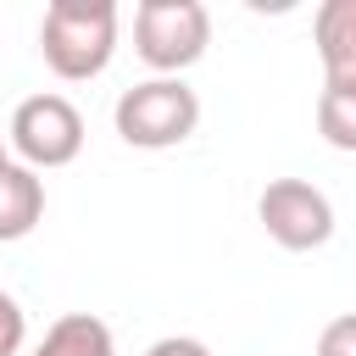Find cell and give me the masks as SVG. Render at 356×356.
<instances>
[{
    "instance_id": "6da1fadb",
    "label": "cell",
    "mask_w": 356,
    "mask_h": 356,
    "mask_svg": "<svg viewBox=\"0 0 356 356\" xmlns=\"http://www.w3.org/2000/svg\"><path fill=\"white\" fill-rule=\"evenodd\" d=\"M39 56L61 83L100 78L117 56V6L111 0H50L39 22Z\"/></svg>"
},
{
    "instance_id": "7a4b0ae2",
    "label": "cell",
    "mask_w": 356,
    "mask_h": 356,
    "mask_svg": "<svg viewBox=\"0 0 356 356\" xmlns=\"http://www.w3.org/2000/svg\"><path fill=\"white\" fill-rule=\"evenodd\" d=\"M111 122H117V139L134 150H172L200 128V95L184 78H145L117 95Z\"/></svg>"
},
{
    "instance_id": "3957f363",
    "label": "cell",
    "mask_w": 356,
    "mask_h": 356,
    "mask_svg": "<svg viewBox=\"0 0 356 356\" xmlns=\"http://www.w3.org/2000/svg\"><path fill=\"white\" fill-rule=\"evenodd\" d=\"M211 44V11L200 0H139L134 6V50L156 78L189 72Z\"/></svg>"
},
{
    "instance_id": "277c9868",
    "label": "cell",
    "mask_w": 356,
    "mask_h": 356,
    "mask_svg": "<svg viewBox=\"0 0 356 356\" xmlns=\"http://www.w3.org/2000/svg\"><path fill=\"white\" fill-rule=\"evenodd\" d=\"M6 145H11V150L22 156V167H33V172L67 167V161H78V150H83V111H78L67 95H28V100L11 111Z\"/></svg>"
},
{
    "instance_id": "5b68a950",
    "label": "cell",
    "mask_w": 356,
    "mask_h": 356,
    "mask_svg": "<svg viewBox=\"0 0 356 356\" xmlns=\"http://www.w3.org/2000/svg\"><path fill=\"white\" fill-rule=\"evenodd\" d=\"M256 222L284 250H323L334 239V200L306 178H273L256 195Z\"/></svg>"
},
{
    "instance_id": "8992f818",
    "label": "cell",
    "mask_w": 356,
    "mask_h": 356,
    "mask_svg": "<svg viewBox=\"0 0 356 356\" xmlns=\"http://www.w3.org/2000/svg\"><path fill=\"white\" fill-rule=\"evenodd\" d=\"M317 61H323V89L356 95V0H323L312 17Z\"/></svg>"
},
{
    "instance_id": "52a82bcc",
    "label": "cell",
    "mask_w": 356,
    "mask_h": 356,
    "mask_svg": "<svg viewBox=\"0 0 356 356\" xmlns=\"http://www.w3.org/2000/svg\"><path fill=\"white\" fill-rule=\"evenodd\" d=\"M39 217H44V178L22 161H6L0 167V245L28 239Z\"/></svg>"
},
{
    "instance_id": "ba28073f",
    "label": "cell",
    "mask_w": 356,
    "mask_h": 356,
    "mask_svg": "<svg viewBox=\"0 0 356 356\" xmlns=\"http://www.w3.org/2000/svg\"><path fill=\"white\" fill-rule=\"evenodd\" d=\"M28 356H117V339L95 312H67L44 328V339Z\"/></svg>"
},
{
    "instance_id": "9c48e42d",
    "label": "cell",
    "mask_w": 356,
    "mask_h": 356,
    "mask_svg": "<svg viewBox=\"0 0 356 356\" xmlns=\"http://www.w3.org/2000/svg\"><path fill=\"white\" fill-rule=\"evenodd\" d=\"M317 134H323V145H334V150H356V95L323 89V95H317Z\"/></svg>"
},
{
    "instance_id": "30bf717a",
    "label": "cell",
    "mask_w": 356,
    "mask_h": 356,
    "mask_svg": "<svg viewBox=\"0 0 356 356\" xmlns=\"http://www.w3.org/2000/svg\"><path fill=\"white\" fill-rule=\"evenodd\" d=\"M317 356H356V312H339L317 334Z\"/></svg>"
},
{
    "instance_id": "8fae6325",
    "label": "cell",
    "mask_w": 356,
    "mask_h": 356,
    "mask_svg": "<svg viewBox=\"0 0 356 356\" xmlns=\"http://www.w3.org/2000/svg\"><path fill=\"white\" fill-rule=\"evenodd\" d=\"M22 339H28V312L17 306V295L0 289V356H17Z\"/></svg>"
},
{
    "instance_id": "7c38bea8",
    "label": "cell",
    "mask_w": 356,
    "mask_h": 356,
    "mask_svg": "<svg viewBox=\"0 0 356 356\" xmlns=\"http://www.w3.org/2000/svg\"><path fill=\"white\" fill-rule=\"evenodd\" d=\"M145 356H211L200 339H189V334H167V339H156Z\"/></svg>"
},
{
    "instance_id": "4fadbf2b",
    "label": "cell",
    "mask_w": 356,
    "mask_h": 356,
    "mask_svg": "<svg viewBox=\"0 0 356 356\" xmlns=\"http://www.w3.org/2000/svg\"><path fill=\"white\" fill-rule=\"evenodd\" d=\"M6 161H11V156H6V139H0V167H6Z\"/></svg>"
}]
</instances>
